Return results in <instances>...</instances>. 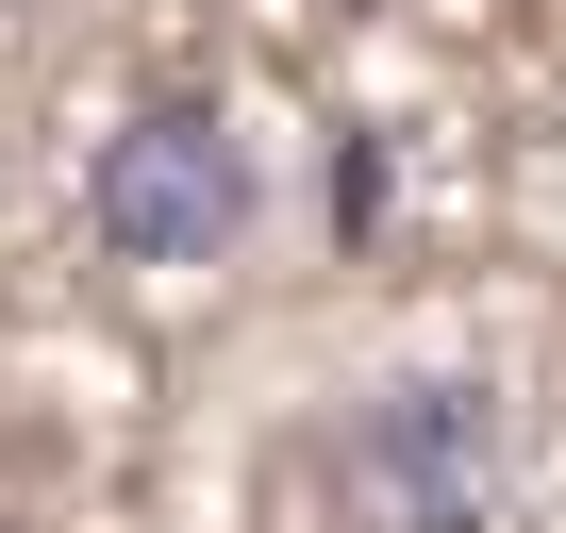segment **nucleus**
Returning a JSON list of instances; mask_svg holds the SVG:
<instances>
[{
  "label": "nucleus",
  "instance_id": "nucleus-2",
  "mask_svg": "<svg viewBox=\"0 0 566 533\" xmlns=\"http://www.w3.org/2000/svg\"><path fill=\"white\" fill-rule=\"evenodd\" d=\"M334 500L367 533H483L500 516V400L483 384H367L334 417Z\"/></svg>",
  "mask_w": 566,
  "mask_h": 533
},
{
  "label": "nucleus",
  "instance_id": "nucleus-1",
  "mask_svg": "<svg viewBox=\"0 0 566 533\" xmlns=\"http://www.w3.org/2000/svg\"><path fill=\"white\" fill-rule=\"evenodd\" d=\"M250 134L217 117V101H134L117 134H101V167H84V233L117 250V266H217L233 233H250Z\"/></svg>",
  "mask_w": 566,
  "mask_h": 533
}]
</instances>
